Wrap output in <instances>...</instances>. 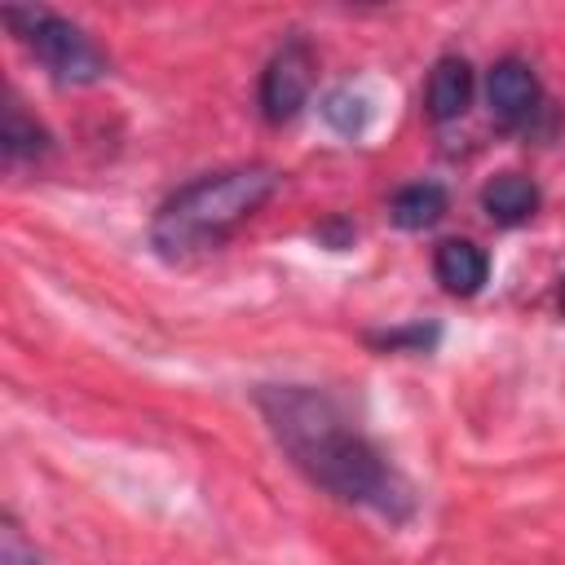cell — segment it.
<instances>
[{
  "mask_svg": "<svg viewBox=\"0 0 565 565\" xmlns=\"http://www.w3.org/2000/svg\"><path fill=\"white\" fill-rule=\"evenodd\" d=\"M256 406L278 446L291 455V463L327 494L358 508H375L393 521L411 516L406 481L384 463V455L344 419V411L327 393L305 384H265L256 393Z\"/></svg>",
  "mask_w": 565,
  "mask_h": 565,
  "instance_id": "cell-1",
  "label": "cell"
},
{
  "mask_svg": "<svg viewBox=\"0 0 565 565\" xmlns=\"http://www.w3.org/2000/svg\"><path fill=\"white\" fill-rule=\"evenodd\" d=\"M441 212H446V190L437 181H415V185L397 190L393 207H388L393 225H402V230H428L441 221Z\"/></svg>",
  "mask_w": 565,
  "mask_h": 565,
  "instance_id": "cell-9",
  "label": "cell"
},
{
  "mask_svg": "<svg viewBox=\"0 0 565 565\" xmlns=\"http://www.w3.org/2000/svg\"><path fill=\"white\" fill-rule=\"evenodd\" d=\"M322 115H327V124L331 128H340V132H358L362 124H366V102L362 97H353L349 88H335L327 102H322Z\"/></svg>",
  "mask_w": 565,
  "mask_h": 565,
  "instance_id": "cell-11",
  "label": "cell"
},
{
  "mask_svg": "<svg viewBox=\"0 0 565 565\" xmlns=\"http://www.w3.org/2000/svg\"><path fill=\"white\" fill-rule=\"evenodd\" d=\"M0 150H4V159L9 163H18V159H35V154H44L49 150V132L22 110V102L9 93L4 97V124H0Z\"/></svg>",
  "mask_w": 565,
  "mask_h": 565,
  "instance_id": "cell-10",
  "label": "cell"
},
{
  "mask_svg": "<svg viewBox=\"0 0 565 565\" xmlns=\"http://www.w3.org/2000/svg\"><path fill=\"white\" fill-rule=\"evenodd\" d=\"M433 274H437V282H441L450 296H477L481 282H486V274H490V260H486V252H481L477 243H468V238H446V243H437V252H433Z\"/></svg>",
  "mask_w": 565,
  "mask_h": 565,
  "instance_id": "cell-6",
  "label": "cell"
},
{
  "mask_svg": "<svg viewBox=\"0 0 565 565\" xmlns=\"http://www.w3.org/2000/svg\"><path fill=\"white\" fill-rule=\"evenodd\" d=\"M309 88H313V49L305 40H287L260 75V115L269 124L296 119L300 106L309 102Z\"/></svg>",
  "mask_w": 565,
  "mask_h": 565,
  "instance_id": "cell-4",
  "label": "cell"
},
{
  "mask_svg": "<svg viewBox=\"0 0 565 565\" xmlns=\"http://www.w3.org/2000/svg\"><path fill=\"white\" fill-rule=\"evenodd\" d=\"M481 207L499 225H521V221H530L539 212V185L530 177H521V172H499V177L486 181Z\"/></svg>",
  "mask_w": 565,
  "mask_h": 565,
  "instance_id": "cell-8",
  "label": "cell"
},
{
  "mask_svg": "<svg viewBox=\"0 0 565 565\" xmlns=\"http://www.w3.org/2000/svg\"><path fill=\"white\" fill-rule=\"evenodd\" d=\"M561 309H565V278H561Z\"/></svg>",
  "mask_w": 565,
  "mask_h": 565,
  "instance_id": "cell-13",
  "label": "cell"
},
{
  "mask_svg": "<svg viewBox=\"0 0 565 565\" xmlns=\"http://www.w3.org/2000/svg\"><path fill=\"white\" fill-rule=\"evenodd\" d=\"M486 97H490L494 119H503L508 128H525V124H534V115L543 110L539 75H534L521 57H503V62H494V66H490Z\"/></svg>",
  "mask_w": 565,
  "mask_h": 565,
  "instance_id": "cell-5",
  "label": "cell"
},
{
  "mask_svg": "<svg viewBox=\"0 0 565 565\" xmlns=\"http://www.w3.org/2000/svg\"><path fill=\"white\" fill-rule=\"evenodd\" d=\"M468 102H472V66L450 53V57H441V62L433 66V75H428L424 110H428L437 124H446V119H459V115L468 110Z\"/></svg>",
  "mask_w": 565,
  "mask_h": 565,
  "instance_id": "cell-7",
  "label": "cell"
},
{
  "mask_svg": "<svg viewBox=\"0 0 565 565\" xmlns=\"http://www.w3.org/2000/svg\"><path fill=\"white\" fill-rule=\"evenodd\" d=\"M4 26L35 53V62L57 79V84H97L110 62L106 53L62 13L35 9V4H4Z\"/></svg>",
  "mask_w": 565,
  "mask_h": 565,
  "instance_id": "cell-3",
  "label": "cell"
},
{
  "mask_svg": "<svg viewBox=\"0 0 565 565\" xmlns=\"http://www.w3.org/2000/svg\"><path fill=\"white\" fill-rule=\"evenodd\" d=\"M278 190V168L269 163H243L207 172L190 185H181L163 207L154 212L150 238L163 256H185L225 243L243 221H252L269 194Z\"/></svg>",
  "mask_w": 565,
  "mask_h": 565,
  "instance_id": "cell-2",
  "label": "cell"
},
{
  "mask_svg": "<svg viewBox=\"0 0 565 565\" xmlns=\"http://www.w3.org/2000/svg\"><path fill=\"white\" fill-rule=\"evenodd\" d=\"M0 543H4V565H35V561H40L35 543H22V525H18L13 516H4Z\"/></svg>",
  "mask_w": 565,
  "mask_h": 565,
  "instance_id": "cell-12",
  "label": "cell"
}]
</instances>
